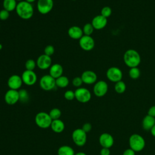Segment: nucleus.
Listing matches in <instances>:
<instances>
[{
	"label": "nucleus",
	"instance_id": "obj_11",
	"mask_svg": "<svg viewBox=\"0 0 155 155\" xmlns=\"http://www.w3.org/2000/svg\"><path fill=\"white\" fill-rule=\"evenodd\" d=\"M81 48L84 51H90L94 47L95 42L94 39L91 36L84 35L79 41Z\"/></svg>",
	"mask_w": 155,
	"mask_h": 155
},
{
	"label": "nucleus",
	"instance_id": "obj_30",
	"mask_svg": "<svg viewBox=\"0 0 155 155\" xmlns=\"http://www.w3.org/2000/svg\"><path fill=\"white\" fill-rule=\"evenodd\" d=\"M94 30V28L92 25L91 23L85 24L82 28L84 35H87V36H91V35L93 33Z\"/></svg>",
	"mask_w": 155,
	"mask_h": 155
},
{
	"label": "nucleus",
	"instance_id": "obj_16",
	"mask_svg": "<svg viewBox=\"0 0 155 155\" xmlns=\"http://www.w3.org/2000/svg\"><path fill=\"white\" fill-rule=\"evenodd\" d=\"M81 78L83 81V83L88 85L95 84L97 79V74L92 70L84 71L82 73Z\"/></svg>",
	"mask_w": 155,
	"mask_h": 155
},
{
	"label": "nucleus",
	"instance_id": "obj_23",
	"mask_svg": "<svg viewBox=\"0 0 155 155\" xmlns=\"http://www.w3.org/2000/svg\"><path fill=\"white\" fill-rule=\"evenodd\" d=\"M73 148L68 145H62L58 150V155H74Z\"/></svg>",
	"mask_w": 155,
	"mask_h": 155
},
{
	"label": "nucleus",
	"instance_id": "obj_7",
	"mask_svg": "<svg viewBox=\"0 0 155 155\" xmlns=\"http://www.w3.org/2000/svg\"><path fill=\"white\" fill-rule=\"evenodd\" d=\"M75 99L81 103L89 102L91 97V94L89 90L84 87L78 88L74 91Z\"/></svg>",
	"mask_w": 155,
	"mask_h": 155
},
{
	"label": "nucleus",
	"instance_id": "obj_36",
	"mask_svg": "<svg viewBox=\"0 0 155 155\" xmlns=\"http://www.w3.org/2000/svg\"><path fill=\"white\" fill-rule=\"evenodd\" d=\"M10 16V12L5 9H2L0 10V19L2 21L7 20Z\"/></svg>",
	"mask_w": 155,
	"mask_h": 155
},
{
	"label": "nucleus",
	"instance_id": "obj_5",
	"mask_svg": "<svg viewBox=\"0 0 155 155\" xmlns=\"http://www.w3.org/2000/svg\"><path fill=\"white\" fill-rule=\"evenodd\" d=\"M71 137L73 142L78 147L84 146L87 142V133L82 128H76L73 130Z\"/></svg>",
	"mask_w": 155,
	"mask_h": 155
},
{
	"label": "nucleus",
	"instance_id": "obj_26",
	"mask_svg": "<svg viewBox=\"0 0 155 155\" xmlns=\"http://www.w3.org/2000/svg\"><path fill=\"white\" fill-rule=\"evenodd\" d=\"M126 88L127 87H126L125 83L122 80L116 82L114 87L115 91L119 94L124 93L126 90Z\"/></svg>",
	"mask_w": 155,
	"mask_h": 155
},
{
	"label": "nucleus",
	"instance_id": "obj_47",
	"mask_svg": "<svg viewBox=\"0 0 155 155\" xmlns=\"http://www.w3.org/2000/svg\"><path fill=\"white\" fill-rule=\"evenodd\" d=\"M0 29H1V25H0Z\"/></svg>",
	"mask_w": 155,
	"mask_h": 155
},
{
	"label": "nucleus",
	"instance_id": "obj_34",
	"mask_svg": "<svg viewBox=\"0 0 155 155\" xmlns=\"http://www.w3.org/2000/svg\"><path fill=\"white\" fill-rule=\"evenodd\" d=\"M54 53V47L51 45H47L44 48V54L51 56L53 55Z\"/></svg>",
	"mask_w": 155,
	"mask_h": 155
},
{
	"label": "nucleus",
	"instance_id": "obj_9",
	"mask_svg": "<svg viewBox=\"0 0 155 155\" xmlns=\"http://www.w3.org/2000/svg\"><path fill=\"white\" fill-rule=\"evenodd\" d=\"M53 0H38L37 9L42 15H46L50 13L53 7Z\"/></svg>",
	"mask_w": 155,
	"mask_h": 155
},
{
	"label": "nucleus",
	"instance_id": "obj_31",
	"mask_svg": "<svg viewBox=\"0 0 155 155\" xmlns=\"http://www.w3.org/2000/svg\"><path fill=\"white\" fill-rule=\"evenodd\" d=\"M36 66V62H35V60L32 59H28L25 63V69L27 70L33 71Z\"/></svg>",
	"mask_w": 155,
	"mask_h": 155
},
{
	"label": "nucleus",
	"instance_id": "obj_45",
	"mask_svg": "<svg viewBox=\"0 0 155 155\" xmlns=\"http://www.w3.org/2000/svg\"><path fill=\"white\" fill-rule=\"evenodd\" d=\"M16 1H19V2H21V1H22L23 0H16Z\"/></svg>",
	"mask_w": 155,
	"mask_h": 155
},
{
	"label": "nucleus",
	"instance_id": "obj_8",
	"mask_svg": "<svg viewBox=\"0 0 155 155\" xmlns=\"http://www.w3.org/2000/svg\"><path fill=\"white\" fill-rule=\"evenodd\" d=\"M106 76L110 81L116 83L122 80L123 73L119 68L116 67H111L107 70Z\"/></svg>",
	"mask_w": 155,
	"mask_h": 155
},
{
	"label": "nucleus",
	"instance_id": "obj_44",
	"mask_svg": "<svg viewBox=\"0 0 155 155\" xmlns=\"http://www.w3.org/2000/svg\"><path fill=\"white\" fill-rule=\"evenodd\" d=\"M2 49V45L0 43V50H1Z\"/></svg>",
	"mask_w": 155,
	"mask_h": 155
},
{
	"label": "nucleus",
	"instance_id": "obj_17",
	"mask_svg": "<svg viewBox=\"0 0 155 155\" xmlns=\"http://www.w3.org/2000/svg\"><path fill=\"white\" fill-rule=\"evenodd\" d=\"M99 142L102 148H110L113 145L114 139L110 134L104 133L100 135Z\"/></svg>",
	"mask_w": 155,
	"mask_h": 155
},
{
	"label": "nucleus",
	"instance_id": "obj_15",
	"mask_svg": "<svg viewBox=\"0 0 155 155\" xmlns=\"http://www.w3.org/2000/svg\"><path fill=\"white\" fill-rule=\"evenodd\" d=\"M22 80L21 76L17 74L10 76L7 81V85L10 89L18 90L22 85Z\"/></svg>",
	"mask_w": 155,
	"mask_h": 155
},
{
	"label": "nucleus",
	"instance_id": "obj_27",
	"mask_svg": "<svg viewBox=\"0 0 155 155\" xmlns=\"http://www.w3.org/2000/svg\"><path fill=\"white\" fill-rule=\"evenodd\" d=\"M128 75L133 79H137L140 76V71L137 67L130 68L128 71Z\"/></svg>",
	"mask_w": 155,
	"mask_h": 155
},
{
	"label": "nucleus",
	"instance_id": "obj_39",
	"mask_svg": "<svg viewBox=\"0 0 155 155\" xmlns=\"http://www.w3.org/2000/svg\"><path fill=\"white\" fill-rule=\"evenodd\" d=\"M148 114L152 117H155V105L151 106L149 108V110L148 111Z\"/></svg>",
	"mask_w": 155,
	"mask_h": 155
},
{
	"label": "nucleus",
	"instance_id": "obj_20",
	"mask_svg": "<svg viewBox=\"0 0 155 155\" xmlns=\"http://www.w3.org/2000/svg\"><path fill=\"white\" fill-rule=\"evenodd\" d=\"M63 73V68L59 64H54L51 65L49 69V74L55 79L61 76Z\"/></svg>",
	"mask_w": 155,
	"mask_h": 155
},
{
	"label": "nucleus",
	"instance_id": "obj_6",
	"mask_svg": "<svg viewBox=\"0 0 155 155\" xmlns=\"http://www.w3.org/2000/svg\"><path fill=\"white\" fill-rule=\"evenodd\" d=\"M40 87L45 91L53 90L56 85V79L50 74H45L39 80Z\"/></svg>",
	"mask_w": 155,
	"mask_h": 155
},
{
	"label": "nucleus",
	"instance_id": "obj_13",
	"mask_svg": "<svg viewBox=\"0 0 155 155\" xmlns=\"http://www.w3.org/2000/svg\"><path fill=\"white\" fill-rule=\"evenodd\" d=\"M4 101L8 105H15L19 101V91L15 90H8L4 95Z\"/></svg>",
	"mask_w": 155,
	"mask_h": 155
},
{
	"label": "nucleus",
	"instance_id": "obj_2",
	"mask_svg": "<svg viewBox=\"0 0 155 155\" xmlns=\"http://www.w3.org/2000/svg\"><path fill=\"white\" fill-rule=\"evenodd\" d=\"M123 60L127 66L132 68L138 67L141 62V58L137 51L134 49H128L124 53Z\"/></svg>",
	"mask_w": 155,
	"mask_h": 155
},
{
	"label": "nucleus",
	"instance_id": "obj_28",
	"mask_svg": "<svg viewBox=\"0 0 155 155\" xmlns=\"http://www.w3.org/2000/svg\"><path fill=\"white\" fill-rule=\"evenodd\" d=\"M61 111L60 109L58 108H52L50 112L48 113L49 116L51 118L52 120H56V119H59L61 116Z\"/></svg>",
	"mask_w": 155,
	"mask_h": 155
},
{
	"label": "nucleus",
	"instance_id": "obj_10",
	"mask_svg": "<svg viewBox=\"0 0 155 155\" xmlns=\"http://www.w3.org/2000/svg\"><path fill=\"white\" fill-rule=\"evenodd\" d=\"M108 89L107 83L104 81H99L96 82L93 87V93L97 97H102L105 96Z\"/></svg>",
	"mask_w": 155,
	"mask_h": 155
},
{
	"label": "nucleus",
	"instance_id": "obj_24",
	"mask_svg": "<svg viewBox=\"0 0 155 155\" xmlns=\"http://www.w3.org/2000/svg\"><path fill=\"white\" fill-rule=\"evenodd\" d=\"M2 4L4 8L10 12L16 10L18 3L16 0H4Z\"/></svg>",
	"mask_w": 155,
	"mask_h": 155
},
{
	"label": "nucleus",
	"instance_id": "obj_35",
	"mask_svg": "<svg viewBox=\"0 0 155 155\" xmlns=\"http://www.w3.org/2000/svg\"><path fill=\"white\" fill-rule=\"evenodd\" d=\"M82 84H83V81L81 77H79V76L75 77L72 80V84L75 87L79 88L81 87Z\"/></svg>",
	"mask_w": 155,
	"mask_h": 155
},
{
	"label": "nucleus",
	"instance_id": "obj_42",
	"mask_svg": "<svg viewBox=\"0 0 155 155\" xmlns=\"http://www.w3.org/2000/svg\"><path fill=\"white\" fill-rule=\"evenodd\" d=\"M74 155H87V154L84 152H78V153H75Z\"/></svg>",
	"mask_w": 155,
	"mask_h": 155
},
{
	"label": "nucleus",
	"instance_id": "obj_21",
	"mask_svg": "<svg viewBox=\"0 0 155 155\" xmlns=\"http://www.w3.org/2000/svg\"><path fill=\"white\" fill-rule=\"evenodd\" d=\"M50 127L53 132L56 133H61L65 129V124L60 119L53 120Z\"/></svg>",
	"mask_w": 155,
	"mask_h": 155
},
{
	"label": "nucleus",
	"instance_id": "obj_33",
	"mask_svg": "<svg viewBox=\"0 0 155 155\" xmlns=\"http://www.w3.org/2000/svg\"><path fill=\"white\" fill-rule=\"evenodd\" d=\"M64 96L67 101H72L75 98L74 91L72 90H67L64 93Z\"/></svg>",
	"mask_w": 155,
	"mask_h": 155
},
{
	"label": "nucleus",
	"instance_id": "obj_14",
	"mask_svg": "<svg viewBox=\"0 0 155 155\" xmlns=\"http://www.w3.org/2000/svg\"><path fill=\"white\" fill-rule=\"evenodd\" d=\"M51 56L45 54L40 55L36 61V65L41 70H46L50 68L51 65Z\"/></svg>",
	"mask_w": 155,
	"mask_h": 155
},
{
	"label": "nucleus",
	"instance_id": "obj_18",
	"mask_svg": "<svg viewBox=\"0 0 155 155\" xmlns=\"http://www.w3.org/2000/svg\"><path fill=\"white\" fill-rule=\"evenodd\" d=\"M91 24L96 30L103 29L107 24V18L104 17L101 15H97L93 18Z\"/></svg>",
	"mask_w": 155,
	"mask_h": 155
},
{
	"label": "nucleus",
	"instance_id": "obj_19",
	"mask_svg": "<svg viewBox=\"0 0 155 155\" xmlns=\"http://www.w3.org/2000/svg\"><path fill=\"white\" fill-rule=\"evenodd\" d=\"M68 35L71 39L79 40L84 36L82 28L76 25L72 26L68 28Z\"/></svg>",
	"mask_w": 155,
	"mask_h": 155
},
{
	"label": "nucleus",
	"instance_id": "obj_29",
	"mask_svg": "<svg viewBox=\"0 0 155 155\" xmlns=\"http://www.w3.org/2000/svg\"><path fill=\"white\" fill-rule=\"evenodd\" d=\"M18 91H19V101L23 103L28 102L29 99V94L28 91L25 89H21Z\"/></svg>",
	"mask_w": 155,
	"mask_h": 155
},
{
	"label": "nucleus",
	"instance_id": "obj_3",
	"mask_svg": "<svg viewBox=\"0 0 155 155\" xmlns=\"http://www.w3.org/2000/svg\"><path fill=\"white\" fill-rule=\"evenodd\" d=\"M130 148L135 152L142 151L145 146V141L144 138L139 134H133L129 138Z\"/></svg>",
	"mask_w": 155,
	"mask_h": 155
},
{
	"label": "nucleus",
	"instance_id": "obj_22",
	"mask_svg": "<svg viewBox=\"0 0 155 155\" xmlns=\"http://www.w3.org/2000/svg\"><path fill=\"white\" fill-rule=\"evenodd\" d=\"M155 125V117L148 114L146 115L142 120V127L145 130H151Z\"/></svg>",
	"mask_w": 155,
	"mask_h": 155
},
{
	"label": "nucleus",
	"instance_id": "obj_32",
	"mask_svg": "<svg viewBox=\"0 0 155 155\" xmlns=\"http://www.w3.org/2000/svg\"><path fill=\"white\" fill-rule=\"evenodd\" d=\"M111 13H112V10L108 6L104 7L101 11V15L106 18H108V17H110Z\"/></svg>",
	"mask_w": 155,
	"mask_h": 155
},
{
	"label": "nucleus",
	"instance_id": "obj_37",
	"mask_svg": "<svg viewBox=\"0 0 155 155\" xmlns=\"http://www.w3.org/2000/svg\"><path fill=\"white\" fill-rule=\"evenodd\" d=\"M86 133H89L91 129H92V125L89 122H87V123H85L83 125H82V127L81 128Z\"/></svg>",
	"mask_w": 155,
	"mask_h": 155
},
{
	"label": "nucleus",
	"instance_id": "obj_40",
	"mask_svg": "<svg viewBox=\"0 0 155 155\" xmlns=\"http://www.w3.org/2000/svg\"><path fill=\"white\" fill-rule=\"evenodd\" d=\"M135 151L134 150H133L131 148H128L127 150H125L124 153H123V155H135Z\"/></svg>",
	"mask_w": 155,
	"mask_h": 155
},
{
	"label": "nucleus",
	"instance_id": "obj_41",
	"mask_svg": "<svg viewBox=\"0 0 155 155\" xmlns=\"http://www.w3.org/2000/svg\"><path fill=\"white\" fill-rule=\"evenodd\" d=\"M150 131H151V134H152L154 137H155V125H154L153 127V128L151 129Z\"/></svg>",
	"mask_w": 155,
	"mask_h": 155
},
{
	"label": "nucleus",
	"instance_id": "obj_46",
	"mask_svg": "<svg viewBox=\"0 0 155 155\" xmlns=\"http://www.w3.org/2000/svg\"><path fill=\"white\" fill-rule=\"evenodd\" d=\"M72 1H76V0H72Z\"/></svg>",
	"mask_w": 155,
	"mask_h": 155
},
{
	"label": "nucleus",
	"instance_id": "obj_12",
	"mask_svg": "<svg viewBox=\"0 0 155 155\" xmlns=\"http://www.w3.org/2000/svg\"><path fill=\"white\" fill-rule=\"evenodd\" d=\"M22 80L24 84L28 86L34 85L37 81V75L34 71L25 70L23 71L22 76Z\"/></svg>",
	"mask_w": 155,
	"mask_h": 155
},
{
	"label": "nucleus",
	"instance_id": "obj_1",
	"mask_svg": "<svg viewBox=\"0 0 155 155\" xmlns=\"http://www.w3.org/2000/svg\"><path fill=\"white\" fill-rule=\"evenodd\" d=\"M15 10L19 17L24 20L30 19L34 13V9L31 4L25 1L19 2Z\"/></svg>",
	"mask_w": 155,
	"mask_h": 155
},
{
	"label": "nucleus",
	"instance_id": "obj_43",
	"mask_svg": "<svg viewBox=\"0 0 155 155\" xmlns=\"http://www.w3.org/2000/svg\"><path fill=\"white\" fill-rule=\"evenodd\" d=\"M25 1L28 2H29V3H30V4H31L32 2H34L36 0H25Z\"/></svg>",
	"mask_w": 155,
	"mask_h": 155
},
{
	"label": "nucleus",
	"instance_id": "obj_38",
	"mask_svg": "<svg viewBox=\"0 0 155 155\" xmlns=\"http://www.w3.org/2000/svg\"><path fill=\"white\" fill-rule=\"evenodd\" d=\"M100 154L101 155H110V148H102L100 151Z\"/></svg>",
	"mask_w": 155,
	"mask_h": 155
},
{
	"label": "nucleus",
	"instance_id": "obj_25",
	"mask_svg": "<svg viewBox=\"0 0 155 155\" xmlns=\"http://www.w3.org/2000/svg\"><path fill=\"white\" fill-rule=\"evenodd\" d=\"M69 84V79L65 76H61L56 79V85L59 88H65Z\"/></svg>",
	"mask_w": 155,
	"mask_h": 155
},
{
	"label": "nucleus",
	"instance_id": "obj_4",
	"mask_svg": "<svg viewBox=\"0 0 155 155\" xmlns=\"http://www.w3.org/2000/svg\"><path fill=\"white\" fill-rule=\"evenodd\" d=\"M35 121L36 125L42 129H46L51 126L52 119L48 113L41 111L36 114L35 117Z\"/></svg>",
	"mask_w": 155,
	"mask_h": 155
}]
</instances>
